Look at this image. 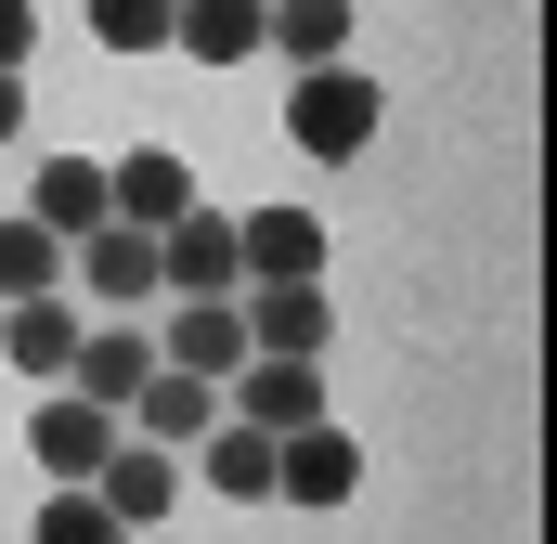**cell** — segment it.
Returning a JSON list of instances; mask_svg holds the SVG:
<instances>
[{
    "mask_svg": "<svg viewBox=\"0 0 557 544\" xmlns=\"http://www.w3.org/2000/svg\"><path fill=\"white\" fill-rule=\"evenodd\" d=\"M376 104H389V91H376L363 65H298V78H285V143L324 156V169H350V156L376 143Z\"/></svg>",
    "mask_w": 557,
    "mask_h": 544,
    "instance_id": "1",
    "label": "cell"
},
{
    "mask_svg": "<svg viewBox=\"0 0 557 544\" xmlns=\"http://www.w3.org/2000/svg\"><path fill=\"white\" fill-rule=\"evenodd\" d=\"M350 493H363V441L337 415H311V428L273 441V506H350Z\"/></svg>",
    "mask_w": 557,
    "mask_h": 544,
    "instance_id": "2",
    "label": "cell"
},
{
    "mask_svg": "<svg viewBox=\"0 0 557 544\" xmlns=\"http://www.w3.org/2000/svg\"><path fill=\"white\" fill-rule=\"evenodd\" d=\"M156 298H247V260H234V221L221 208H182L156 234Z\"/></svg>",
    "mask_w": 557,
    "mask_h": 544,
    "instance_id": "3",
    "label": "cell"
},
{
    "mask_svg": "<svg viewBox=\"0 0 557 544\" xmlns=\"http://www.w3.org/2000/svg\"><path fill=\"white\" fill-rule=\"evenodd\" d=\"M221 415H247V428H311L324 415V363H285V350H247L234 376H221Z\"/></svg>",
    "mask_w": 557,
    "mask_h": 544,
    "instance_id": "4",
    "label": "cell"
},
{
    "mask_svg": "<svg viewBox=\"0 0 557 544\" xmlns=\"http://www.w3.org/2000/svg\"><path fill=\"white\" fill-rule=\"evenodd\" d=\"M234 311H247V350H285V363H324V337H337L324 272H311V285H247Z\"/></svg>",
    "mask_w": 557,
    "mask_h": 544,
    "instance_id": "5",
    "label": "cell"
},
{
    "mask_svg": "<svg viewBox=\"0 0 557 544\" xmlns=\"http://www.w3.org/2000/svg\"><path fill=\"white\" fill-rule=\"evenodd\" d=\"M117 428H131V441H156V454H182V441H208V428H221V390H208V376H182V363H156V376L131 390V415H117Z\"/></svg>",
    "mask_w": 557,
    "mask_h": 544,
    "instance_id": "6",
    "label": "cell"
},
{
    "mask_svg": "<svg viewBox=\"0 0 557 544\" xmlns=\"http://www.w3.org/2000/svg\"><path fill=\"white\" fill-rule=\"evenodd\" d=\"M234 260H247V285H311L324 272V221L311 208H247L234 221Z\"/></svg>",
    "mask_w": 557,
    "mask_h": 544,
    "instance_id": "7",
    "label": "cell"
},
{
    "mask_svg": "<svg viewBox=\"0 0 557 544\" xmlns=\"http://www.w3.org/2000/svg\"><path fill=\"white\" fill-rule=\"evenodd\" d=\"M0 363L39 376V390H65V363H78V298H65V285H52V298H13V311H0Z\"/></svg>",
    "mask_w": 557,
    "mask_h": 544,
    "instance_id": "8",
    "label": "cell"
},
{
    "mask_svg": "<svg viewBox=\"0 0 557 544\" xmlns=\"http://www.w3.org/2000/svg\"><path fill=\"white\" fill-rule=\"evenodd\" d=\"M156 363H182V376H208V390H221V376L247 363V311H234V298H169Z\"/></svg>",
    "mask_w": 557,
    "mask_h": 544,
    "instance_id": "9",
    "label": "cell"
},
{
    "mask_svg": "<svg viewBox=\"0 0 557 544\" xmlns=\"http://www.w3.org/2000/svg\"><path fill=\"white\" fill-rule=\"evenodd\" d=\"M104 208H117V221H143V234H169V221H182V208H208V195H195V169H182L169 143H143V156H117V169H104Z\"/></svg>",
    "mask_w": 557,
    "mask_h": 544,
    "instance_id": "10",
    "label": "cell"
},
{
    "mask_svg": "<svg viewBox=\"0 0 557 544\" xmlns=\"http://www.w3.org/2000/svg\"><path fill=\"white\" fill-rule=\"evenodd\" d=\"M26 454H39L52 480H91V467L117 454V415H104V403H78V390H52V403L26 415Z\"/></svg>",
    "mask_w": 557,
    "mask_h": 544,
    "instance_id": "11",
    "label": "cell"
},
{
    "mask_svg": "<svg viewBox=\"0 0 557 544\" xmlns=\"http://www.w3.org/2000/svg\"><path fill=\"white\" fill-rule=\"evenodd\" d=\"M78 285H91L104 311H143V298H156V234H143V221H91V234H78Z\"/></svg>",
    "mask_w": 557,
    "mask_h": 544,
    "instance_id": "12",
    "label": "cell"
},
{
    "mask_svg": "<svg viewBox=\"0 0 557 544\" xmlns=\"http://www.w3.org/2000/svg\"><path fill=\"white\" fill-rule=\"evenodd\" d=\"M156 376V337H131V324H78V363H65V390L104 415H131V390Z\"/></svg>",
    "mask_w": 557,
    "mask_h": 544,
    "instance_id": "13",
    "label": "cell"
},
{
    "mask_svg": "<svg viewBox=\"0 0 557 544\" xmlns=\"http://www.w3.org/2000/svg\"><path fill=\"white\" fill-rule=\"evenodd\" d=\"M91 493L117 506V532H143V519H169V493H182V454H156V441H131V428H117V454L91 467Z\"/></svg>",
    "mask_w": 557,
    "mask_h": 544,
    "instance_id": "14",
    "label": "cell"
},
{
    "mask_svg": "<svg viewBox=\"0 0 557 544\" xmlns=\"http://www.w3.org/2000/svg\"><path fill=\"white\" fill-rule=\"evenodd\" d=\"M26 221H39V234H65V247H78L91 221H117V208H104V156H39V182H26Z\"/></svg>",
    "mask_w": 557,
    "mask_h": 544,
    "instance_id": "15",
    "label": "cell"
},
{
    "mask_svg": "<svg viewBox=\"0 0 557 544\" xmlns=\"http://www.w3.org/2000/svg\"><path fill=\"white\" fill-rule=\"evenodd\" d=\"M350 26H363V0H260V39H285V78L350 65Z\"/></svg>",
    "mask_w": 557,
    "mask_h": 544,
    "instance_id": "16",
    "label": "cell"
},
{
    "mask_svg": "<svg viewBox=\"0 0 557 544\" xmlns=\"http://www.w3.org/2000/svg\"><path fill=\"white\" fill-rule=\"evenodd\" d=\"M195 467H208V493H221V506H273V428L221 415V428L195 441Z\"/></svg>",
    "mask_w": 557,
    "mask_h": 544,
    "instance_id": "17",
    "label": "cell"
},
{
    "mask_svg": "<svg viewBox=\"0 0 557 544\" xmlns=\"http://www.w3.org/2000/svg\"><path fill=\"white\" fill-rule=\"evenodd\" d=\"M169 52H195V65H247V52H273V39H260V0H182V13H169Z\"/></svg>",
    "mask_w": 557,
    "mask_h": 544,
    "instance_id": "18",
    "label": "cell"
},
{
    "mask_svg": "<svg viewBox=\"0 0 557 544\" xmlns=\"http://www.w3.org/2000/svg\"><path fill=\"white\" fill-rule=\"evenodd\" d=\"M52 285H65V234H39V221L13 208V221H0V298H52Z\"/></svg>",
    "mask_w": 557,
    "mask_h": 544,
    "instance_id": "19",
    "label": "cell"
},
{
    "mask_svg": "<svg viewBox=\"0 0 557 544\" xmlns=\"http://www.w3.org/2000/svg\"><path fill=\"white\" fill-rule=\"evenodd\" d=\"M39 544H131V532H117V506H104L91 480H52V506H39Z\"/></svg>",
    "mask_w": 557,
    "mask_h": 544,
    "instance_id": "20",
    "label": "cell"
},
{
    "mask_svg": "<svg viewBox=\"0 0 557 544\" xmlns=\"http://www.w3.org/2000/svg\"><path fill=\"white\" fill-rule=\"evenodd\" d=\"M78 13H91L104 52H169V13H182V0H78Z\"/></svg>",
    "mask_w": 557,
    "mask_h": 544,
    "instance_id": "21",
    "label": "cell"
},
{
    "mask_svg": "<svg viewBox=\"0 0 557 544\" xmlns=\"http://www.w3.org/2000/svg\"><path fill=\"white\" fill-rule=\"evenodd\" d=\"M26 52H39V0H0V65L26 78Z\"/></svg>",
    "mask_w": 557,
    "mask_h": 544,
    "instance_id": "22",
    "label": "cell"
},
{
    "mask_svg": "<svg viewBox=\"0 0 557 544\" xmlns=\"http://www.w3.org/2000/svg\"><path fill=\"white\" fill-rule=\"evenodd\" d=\"M26 131V78H13V65H0V143Z\"/></svg>",
    "mask_w": 557,
    "mask_h": 544,
    "instance_id": "23",
    "label": "cell"
}]
</instances>
